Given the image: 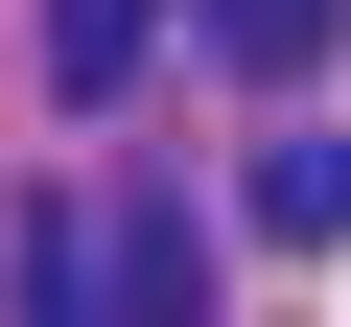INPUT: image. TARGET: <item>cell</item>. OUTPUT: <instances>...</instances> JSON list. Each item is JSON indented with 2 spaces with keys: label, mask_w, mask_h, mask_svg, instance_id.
Instances as JSON below:
<instances>
[{
  "label": "cell",
  "mask_w": 351,
  "mask_h": 327,
  "mask_svg": "<svg viewBox=\"0 0 351 327\" xmlns=\"http://www.w3.org/2000/svg\"><path fill=\"white\" fill-rule=\"evenodd\" d=\"M24 327H117V211H24Z\"/></svg>",
  "instance_id": "1"
},
{
  "label": "cell",
  "mask_w": 351,
  "mask_h": 327,
  "mask_svg": "<svg viewBox=\"0 0 351 327\" xmlns=\"http://www.w3.org/2000/svg\"><path fill=\"white\" fill-rule=\"evenodd\" d=\"M258 234H281V257H328V234H351V140H328V117H304V140H258Z\"/></svg>",
  "instance_id": "2"
},
{
  "label": "cell",
  "mask_w": 351,
  "mask_h": 327,
  "mask_svg": "<svg viewBox=\"0 0 351 327\" xmlns=\"http://www.w3.org/2000/svg\"><path fill=\"white\" fill-rule=\"evenodd\" d=\"M328 24H351V0H211V47H234L258 94H304V70H328Z\"/></svg>",
  "instance_id": "3"
},
{
  "label": "cell",
  "mask_w": 351,
  "mask_h": 327,
  "mask_svg": "<svg viewBox=\"0 0 351 327\" xmlns=\"http://www.w3.org/2000/svg\"><path fill=\"white\" fill-rule=\"evenodd\" d=\"M141 47H164V0H47V94H117Z\"/></svg>",
  "instance_id": "4"
}]
</instances>
